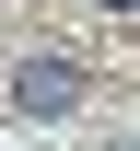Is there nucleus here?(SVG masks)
<instances>
[{"label": "nucleus", "instance_id": "f03ea898", "mask_svg": "<svg viewBox=\"0 0 140 151\" xmlns=\"http://www.w3.org/2000/svg\"><path fill=\"white\" fill-rule=\"evenodd\" d=\"M117 12H140V0H117Z\"/></svg>", "mask_w": 140, "mask_h": 151}, {"label": "nucleus", "instance_id": "f257e3e1", "mask_svg": "<svg viewBox=\"0 0 140 151\" xmlns=\"http://www.w3.org/2000/svg\"><path fill=\"white\" fill-rule=\"evenodd\" d=\"M70 93H82V81H70V70H59V58H35V70H23V105H35V116H59V105H70Z\"/></svg>", "mask_w": 140, "mask_h": 151}]
</instances>
